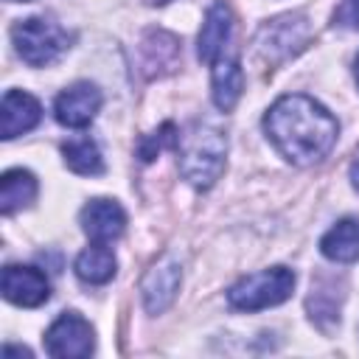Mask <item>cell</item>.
<instances>
[{"label": "cell", "instance_id": "obj_1", "mask_svg": "<svg viewBox=\"0 0 359 359\" xmlns=\"http://www.w3.org/2000/svg\"><path fill=\"white\" fill-rule=\"evenodd\" d=\"M264 129L275 149L294 165L323 160L337 143L334 115L309 95H283L264 115Z\"/></svg>", "mask_w": 359, "mask_h": 359}, {"label": "cell", "instance_id": "obj_2", "mask_svg": "<svg viewBox=\"0 0 359 359\" xmlns=\"http://www.w3.org/2000/svg\"><path fill=\"white\" fill-rule=\"evenodd\" d=\"M174 151L180 154V174L194 188L208 191L224 171L227 137L210 123H191L180 135Z\"/></svg>", "mask_w": 359, "mask_h": 359}, {"label": "cell", "instance_id": "obj_3", "mask_svg": "<svg viewBox=\"0 0 359 359\" xmlns=\"http://www.w3.org/2000/svg\"><path fill=\"white\" fill-rule=\"evenodd\" d=\"M292 289H294V272L286 266H272L233 283L227 292V303L236 311H261L289 300Z\"/></svg>", "mask_w": 359, "mask_h": 359}, {"label": "cell", "instance_id": "obj_4", "mask_svg": "<svg viewBox=\"0 0 359 359\" xmlns=\"http://www.w3.org/2000/svg\"><path fill=\"white\" fill-rule=\"evenodd\" d=\"M11 39H14V48L22 56V62H28L31 67H45V65L56 62L70 45V34L59 22L45 20V17L20 20L11 28Z\"/></svg>", "mask_w": 359, "mask_h": 359}, {"label": "cell", "instance_id": "obj_5", "mask_svg": "<svg viewBox=\"0 0 359 359\" xmlns=\"http://www.w3.org/2000/svg\"><path fill=\"white\" fill-rule=\"evenodd\" d=\"M311 39V25L303 14H283L261 25L255 36V50L266 65H280L300 53Z\"/></svg>", "mask_w": 359, "mask_h": 359}, {"label": "cell", "instance_id": "obj_6", "mask_svg": "<svg viewBox=\"0 0 359 359\" xmlns=\"http://www.w3.org/2000/svg\"><path fill=\"white\" fill-rule=\"evenodd\" d=\"M93 348H95L93 325L76 311H65L45 334V351L56 359H84L93 353Z\"/></svg>", "mask_w": 359, "mask_h": 359}, {"label": "cell", "instance_id": "obj_7", "mask_svg": "<svg viewBox=\"0 0 359 359\" xmlns=\"http://www.w3.org/2000/svg\"><path fill=\"white\" fill-rule=\"evenodd\" d=\"M180 280H182V269H180V261L171 258V255H163L146 275H143V283H140V294H143V306L149 314H163L177 292H180Z\"/></svg>", "mask_w": 359, "mask_h": 359}, {"label": "cell", "instance_id": "obj_8", "mask_svg": "<svg viewBox=\"0 0 359 359\" xmlns=\"http://www.w3.org/2000/svg\"><path fill=\"white\" fill-rule=\"evenodd\" d=\"M3 297L14 306L22 309H34L42 306L50 297V283L48 278L36 269V266H20V264H8L3 269V280H0Z\"/></svg>", "mask_w": 359, "mask_h": 359}, {"label": "cell", "instance_id": "obj_9", "mask_svg": "<svg viewBox=\"0 0 359 359\" xmlns=\"http://www.w3.org/2000/svg\"><path fill=\"white\" fill-rule=\"evenodd\" d=\"M98 109H101V90L95 84H90V81L70 84L65 93H59V98L53 104L56 121L62 126H70V129L87 126L95 118Z\"/></svg>", "mask_w": 359, "mask_h": 359}, {"label": "cell", "instance_id": "obj_10", "mask_svg": "<svg viewBox=\"0 0 359 359\" xmlns=\"http://www.w3.org/2000/svg\"><path fill=\"white\" fill-rule=\"evenodd\" d=\"M81 230L98 241V244H109L115 238H121L123 227H126V213L115 199H90L81 208Z\"/></svg>", "mask_w": 359, "mask_h": 359}, {"label": "cell", "instance_id": "obj_11", "mask_svg": "<svg viewBox=\"0 0 359 359\" xmlns=\"http://www.w3.org/2000/svg\"><path fill=\"white\" fill-rule=\"evenodd\" d=\"M42 118V107L31 93L8 90L0 104V135L3 140H14L22 132H31Z\"/></svg>", "mask_w": 359, "mask_h": 359}, {"label": "cell", "instance_id": "obj_12", "mask_svg": "<svg viewBox=\"0 0 359 359\" xmlns=\"http://www.w3.org/2000/svg\"><path fill=\"white\" fill-rule=\"evenodd\" d=\"M230 34H233V11H230V6L224 0L210 3V8L205 11L202 31H199V45H196L199 59L213 65L224 53V45H227Z\"/></svg>", "mask_w": 359, "mask_h": 359}, {"label": "cell", "instance_id": "obj_13", "mask_svg": "<svg viewBox=\"0 0 359 359\" xmlns=\"http://www.w3.org/2000/svg\"><path fill=\"white\" fill-rule=\"evenodd\" d=\"M180 56H182L180 39L168 31H146V36L140 39V65H143L146 76L171 73L177 67Z\"/></svg>", "mask_w": 359, "mask_h": 359}, {"label": "cell", "instance_id": "obj_14", "mask_svg": "<svg viewBox=\"0 0 359 359\" xmlns=\"http://www.w3.org/2000/svg\"><path fill=\"white\" fill-rule=\"evenodd\" d=\"M244 93V70L236 56H219L213 62V104L230 112Z\"/></svg>", "mask_w": 359, "mask_h": 359}, {"label": "cell", "instance_id": "obj_15", "mask_svg": "<svg viewBox=\"0 0 359 359\" xmlns=\"http://www.w3.org/2000/svg\"><path fill=\"white\" fill-rule=\"evenodd\" d=\"M320 250L325 258L337 264L359 261V219H342L337 222L320 241Z\"/></svg>", "mask_w": 359, "mask_h": 359}, {"label": "cell", "instance_id": "obj_16", "mask_svg": "<svg viewBox=\"0 0 359 359\" xmlns=\"http://www.w3.org/2000/svg\"><path fill=\"white\" fill-rule=\"evenodd\" d=\"M36 199V177L25 168H11L0 180V210L6 216L28 208Z\"/></svg>", "mask_w": 359, "mask_h": 359}, {"label": "cell", "instance_id": "obj_17", "mask_svg": "<svg viewBox=\"0 0 359 359\" xmlns=\"http://www.w3.org/2000/svg\"><path fill=\"white\" fill-rule=\"evenodd\" d=\"M115 255L107 244H93L87 247L79 258H76V275L84 280V283H93V286H101L107 280H112L115 275Z\"/></svg>", "mask_w": 359, "mask_h": 359}, {"label": "cell", "instance_id": "obj_18", "mask_svg": "<svg viewBox=\"0 0 359 359\" xmlns=\"http://www.w3.org/2000/svg\"><path fill=\"white\" fill-rule=\"evenodd\" d=\"M62 154H65V165L73 171V174H81V177H95L104 171V157H101V149L95 140L90 137H76V140H67L62 146Z\"/></svg>", "mask_w": 359, "mask_h": 359}, {"label": "cell", "instance_id": "obj_19", "mask_svg": "<svg viewBox=\"0 0 359 359\" xmlns=\"http://www.w3.org/2000/svg\"><path fill=\"white\" fill-rule=\"evenodd\" d=\"M339 297L334 292V286L323 289V280L311 286V294H309V311H311V320L320 325V328H328L331 323L339 320Z\"/></svg>", "mask_w": 359, "mask_h": 359}, {"label": "cell", "instance_id": "obj_20", "mask_svg": "<svg viewBox=\"0 0 359 359\" xmlns=\"http://www.w3.org/2000/svg\"><path fill=\"white\" fill-rule=\"evenodd\" d=\"M177 140H180L177 126H174L171 121H165L157 132H151V135H146V137L140 140L137 154H140V160H143V163H149V160H154L163 149H177Z\"/></svg>", "mask_w": 359, "mask_h": 359}, {"label": "cell", "instance_id": "obj_21", "mask_svg": "<svg viewBox=\"0 0 359 359\" xmlns=\"http://www.w3.org/2000/svg\"><path fill=\"white\" fill-rule=\"evenodd\" d=\"M334 22L351 31H359V0H342L334 11Z\"/></svg>", "mask_w": 359, "mask_h": 359}, {"label": "cell", "instance_id": "obj_22", "mask_svg": "<svg viewBox=\"0 0 359 359\" xmlns=\"http://www.w3.org/2000/svg\"><path fill=\"white\" fill-rule=\"evenodd\" d=\"M351 182H353V188L359 191V154H356V160L351 163Z\"/></svg>", "mask_w": 359, "mask_h": 359}, {"label": "cell", "instance_id": "obj_23", "mask_svg": "<svg viewBox=\"0 0 359 359\" xmlns=\"http://www.w3.org/2000/svg\"><path fill=\"white\" fill-rule=\"evenodd\" d=\"M146 3H151V6H163V3H168V0H146Z\"/></svg>", "mask_w": 359, "mask_h": 359}, {"label": "cell", "instance_id": "obj_24", "mask_svg": "<svg viewBox=\"0 0 359 359\" xmlns=\"http://www.w3.org/2000/svg\"><path fill=\"white\" fill-rule=\"evenodd\" d=\"M353 73H356V81H359V56H356V67H353Z\"/></svg>", "mask_w": 359, "mask_h": 359}, {"label": "cell", "instance_id": "obj_25", "mask_svg": "<svg viewBox=\"0 0 359 359\" xmlns=\"http://www.w3.org/2000/svg\"><path fill=\"white\" fill-rule=\"evenodd\" d=\"M11 3H17V0H11ZM22 3H25V0H22Z\"/></svg>", "mask_w": 359, "mask_h": 359}]
</instances>
